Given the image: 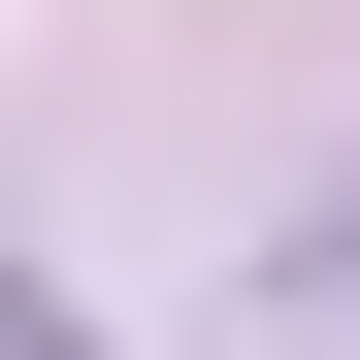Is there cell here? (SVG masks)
Returning a JSON list of instances; mask_svg holds the SVG:
<instances>
[{"label":"cell","mask_w":360,"mask_h":360,"mask_svg":"<svg viewBox=\"0 0 360 360\" xmlns=\"http://www.w3.org/2000/svg\"><path fill=\"white\" fill-rule=\"evenodd\" d=\"M0 360H98V328H66V295H33V262H0Z\"/></svg>","instance_id":"1"}]
</instances>
